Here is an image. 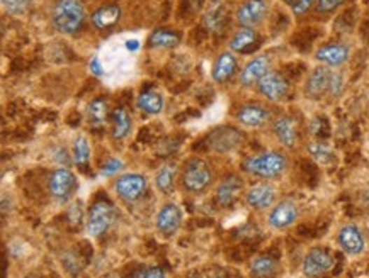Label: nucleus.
I'll return each mask as SVG.
<instances>
[{
    "mask_svg": "<svg viewBox=\"0 0 369 278\" xmlns=\"http://www.w3.org/2000/svg\"><path fill=\"white\" fill-rule=\"evenodd\" d=\"M244 192V178L237 173H228L216 186V204L220 207H232Z\"/></svg>",
    "mask_w": 369,
    "mask_h": 278,
    "instance_id": "14",
    "label": "nucleus"
},
{
    "mask_svg": "<svg viewBox=\"0 0 369 278\" xmlns=\"http://www.w3.org/2000/svg\"><path fill=\"white\" fill-rule=\"evenodd\" d=\"M272 134L284 148H295L298 142V122L291 116H277L271 122Z\"/></svg>",
    "mask_w": 369,
    "mask_h": 278,
    "instance_id": "19",
    "label": "nucleus"
},
{
    "mask_svg": "<svg viewBox=\"0 0 369 278\" xmlns=\"http://www.w3.org/2000/svg\"><path fill=\"white\" fill-rule=\"evenodd\" d=\"M2 7L12 15H21L29 9V0H2Z\"/></svg>",
    "mask_w": 369,
    "mask_h": 278,
    "instance_id": "33",
    "label": "nucleus"
},
{
    "mask_svg": "<svg viewBox=\"0 0 369 278\" xmlns=\"http://www.w3.org/2000/svg\"><path fill=\"white\" fill-rule=\"evenodd\" d=\"M62 265L63 268L67 270V272L71 273V275H77V273H81L82 270V263L78 261V258L74 255V253H65V255H62Z\"/></svg>",
    "mask_w": 369,
    "mask_h": 278,
    "instance_id": "36",
    "label": "nucleus"
},
{
    "mask_svg": "<svg viewBox=\"0 0 369 278\" xmlns=\"http://www.w3.org/2000/svg\"><path fill=\"white\" fill-rule=\"evenodd\" d=\"M335 265V260L330 253L325 248H312L307 253V256L303 258V263H301V272L307 278H319L325 273H328Z\"/></svg>",
    "mask_w": 369,
    "mask_h": 278,
    "instance_id": "8",
    "label": "nucleus"
},
{
    "mask_svg": "<svg viewBox=\"0 0 369 278\" xmlns=\"http://www.w3.org/2000/svg\"><path fill=\"white\" fill-rule=\"evenodd\" d=\"M300 217V207L293 200L276 202L267 214V224L276 231H284V229L295 226Z\"/></svg>",
    "mask_w": 369,
    "mask_h": 278,
    "instance_id": "9",
    "label": "nucleus"
},
{
    "mask_svg": "<svg viewBox=\"0 0 369 278\" xmlns=\"http://www.w3.org/2000/svg\"><path fill=\"white\" fill-rule=\"evenodd\" d=\"M55 151H57V153H55V160H57L60 165H63V166H67V168H69L70 163L74 161V156H70V153L67 151V148H62V146H58V148Z\"/></svg>",
    "mask_w": 369,
    "mask_h": 278,
    "instance_id": "39",
    "label": "nucleus"
},
{
    "mask_svg": "<svg viewBox=\"0 0 369 278\" xmlns=\"http://www.w3.org/2000/svg\"><path fill=\"white\" fill-rule=\"evenodd\" d=\"M182 226V210L177 204H165L164 207L157 212V217H155V228L157 231L165 237H172L176 236Z\"/></svg>",
    "mask_w": 369,
    "mask_h": 278,
    "instance_id": "13",
    "label": "nucleus"
},
{
    "mask_svg": "<svg viewBox=\"0 0 369 278\" xmlns=\"http://www.w3.org/2000/svg\"><path fill=\"white\" fill-rule=\"evenodd\" d=\"M89 68L95 75V77H102V75H104V66L101 65V59H99V57H94L92 59H90Z\"/></svg>",
    "mask_w": 369,
    "mask_h": 278,
    "instance_id": "40",
    "label": "nucleus"
},
{
    "mask_svg": "<svg viewBox=\"0 0 369 278\" xmlns=\"http://www.w3.org/2000/svg\"><path fill=\"white\" fill-rule=\"evenodd\" d=\"M27 278H36V277H27Z\"/></svg>",
    "mask_w": 369,
    "mask_h": 278,
    "instance_id": "44",
    "label": "nucleus"
},
{
    "mask_svg": "<svg viewBox=\"0 0 369 278\" xmlns=\"http://www.w3.org/2000/svg\"><path fill=\"white\" fill-rule=\"evenodd\" d=\"M69 214H70V222L71 224H75V222H81L82 219V209H81V204H74L69 209Z\"/></svg>",
    "mask_w": 369,
    "mask_h": 278,
    "instance_id": "41",
    "label": "nucleus"
},
{
    "mask_svg": "<svg viewBox=\"0 0 369 278\" xmlns=\"http://www.w3.org/2000/svg\"><path fill=\"white\" fill-rule=\"evenodd\" d=\"M226 21V12L225 6L221 0H214L209 6V9L206 10L204 17H202V26L209 31V33H221Z\"/></svg>",
    "mask_w": 369,
    "mask_h": 278,
    "instance_id": "26",
    "label": "nucleus"
},
{
    "mask_svg": "<svg viewBox=\"0 0 369 278\" xmlns=\"http://www.w3.org/2000/svg\"><path fill=\"white\" fill-rule=\"evenodd\" d=\"M271 66L272 61L267 54H259V57L252 58L240 71V85L242 87L257 85V83H259L269 71H272Z\"/></svg>",
    "mask_w": 369,
    "mask_h": 278,
    "instance_id": "17",
    "label": "nucleus"
},
{
    "mask_svg": "<svg viewBox=\"0 0 369 278\" xmlns=\"http://www.w3.org/2000/svg\"><path fill=\"white\" fill-rule=\"evenodd\" d=\"M289 160L283 151L271 149L250 154L242 161V172L260 180H276L288 172Z\"/></svg>",
    "mask_w": 369,
    "mask_h": 278,
    "instance_id": "1",
    "label": "nucleus"
},
{
    "mask_svg": "<svg viewBox=\"0 0 369 278\" xmlns=\"http://www.w3.org/2000/svg\"><path fill=\"white\" fill-rule=\"evenodd\" d=\"M116 219V210L114 205L107 200H97L87 212L85 219V233L90 237H99L107 233V229L113 226Z\"/></svg>",
    "mask_w": 369,
    "mask_h": 278,
    "instance_id": "4",
    "label": "nucleus"
},
{
    "mask_svg": "<svg viewBox=\"0 0 369 278\" xmlns=\"http://www.w3.org/2000/svg\"><path fill=\"white\" fill-rule=\"evenodd\" d=\"M213 182V172L208 161L202 158H189L181 172V184L189 193H202L209 189Z\"/></svg>",
    "mask_w": 369,
    "mask_h": 278,
    "instance_id": "3",
    "label": "nucleus"
},
{
    "mask_svg": "<svg viewBox=\"0 0 369 278\" xmlns=\"http://www.w3.org/2000/svg\"><path fill=\"white\" fill-rule=\"evenodd\" d=\"M269 6L265 0H245L242 6L237 9L235 19L240 24V27H249V29H256L259 24L264 22L267 17Z\"/></svg>",
    "mask_w": 369,
    "mask_h": 278,
    "instance_id": "10",
    "label": "nucleus"
},
{
    "mask_svg": "<svg viewBox=\"0 0 369 278\" xmlns=\"http://www.w3.org/2000/svg\"><path fill=\"white\" fill-rule=\"evenodd\" d=\"M235 73H237L235 54L230 53V51H225V53H221L220 57L216 58V61H214L211 71L213 80L216 83H225L228 82Z\"/></svg>",
    "mask_w": 369,
    "mask_h": 278,
    "instance_id": "22",
    "label": "nucleus"
},
{
    "mask_svg": "<svg viewBox=\"0 0 369 278\" xmlns=\"http://www.w3.org/2000/svg\"><path fill=\"white\" fill-rule=\"evenodd\" d=\"M259 41V34L256 29H249V27H240L233 38L230 39V51L233 53H249L253 46Z\"/></svg>",
    "mask_w": 369,
    "mask_h": 278,
    "instance_id": "25",
    "label": "nucleus"
},
{
    "mask_svg": "<svg viewBox=\"0 0 369 278\" xmlns=\"http://www.w3.org/2000/svg\"><path fill=\"white\" fill-rule=\"evenodd\" d=\"M71 156H74V163L81 170H85L89 166L90 161V146L85 136L75 138L74 149H71Z\"/></svg>",
    "mask_w": 369,
    "mask_h": 278,
    "instance_id": "32",
    "label": "nucleus"
},
{
    "mask_svg": "<svg viewBox=\"0 0 369 278\" xmlns=\"http://www.w3.org/2000/svg\"><path fill=\"white\" fill-rule=\"evenodd\" d=\"M179 43H181V36H179L176 31L172 29H165V27H160V29H155L152 34L148 36V46L150 47H176Z\"/></svg>",
    "mask_w": 369,
    "mask_h": 278,
    "instance_id": "30",
    "label": "nucleus"
},
{
    "mask_svg": "<svg viewBox=\"0 0 369 278\" xmlns=\"http://www.w3.org/2000/svg\"><path fill=\"white\" fill-rule=\"evenodd\" d=\"M337 243L340 249L349 256H359L366 249L364 234L356 224H345L337 234Z\"/></svg>",
    "mask_w": 369,
    "mask_h": 278,
    "instance_id": "15",
    "label": "nucleus"
},
{
    "mask_svg": "<svg viewBox=\"0 0 369 278\" xmlns=\"http://www.w3.org/2000/svg\"><path fill=\"white\" fill-rule=\"evenodd\" d=\"M146 189H148V180L145 175L141 173H126L121 175L116 182H114V192L121 200L137 202L145 196Z\"/></svg>",
    "mask_w": 369,
    "mask_h": 278,
    "instance_id": "7",
    "label": "nucleus"
},
{
    "mask_svg": "<svg viewBox=\"0 0 369 278\" xmlns=\"http://www.w3.org/2000/svg\"><path fill=\"white\" fill-rule=\"evenodd\" d=\"M344 90V75L340 71H332L330 83H328V95L330 97H339Z\"/></svg>",
    "mask_w": 369,
    "mask_h": 278,
    "instance_id": "35",
    "label": "nucleus"
},
{
    "mask_svg": "<svg viewBox=\"0 0 369 278\" xmlns=\"http://www.w3.org/2000/svg\"><path fill=\"white\" fill-rule=\"evenodd\" d=\"M257 90L264 98H267L272 104L283 102L289 94V83L277 71H269L262 80L257 83Z\"/></svg>",
    "mask_w": 369,
    "mask_h": 278,
    "instance_id": "11",
    "label": "nucleus"
},
{
    "mask_svg": "<svg viewBox=\"0 0 369 278\" xmlns=\"http://www.w3.org/2000/svg\"><path fill=\"white\" fill-rule=\"evenodd\" d=\"M179 175V166L177 163L169 161L165 165H162L160 168L155 173V186H157L158 192H162L164 196H170L174 192V186H176V180Z\"/></svg>",
    "mask_w": 369,
    "mask_h": 278,
    "instance_id": "21",
    "label": "nucleus"
},
{
    "mask_svg": "<svg viewBox=\"0 0 369 278\" xmlns=\"http://www.w3.org/2000/svg\"><path fill=\"white\" fill-rule=\"evenodd\" d=\"M113 116V139H125L131 129V116L126 107H116L111 112Z\"/></svg>",
    "mask_w": 369,
    "mask_h": 278,
    "instance_id": "29",
    "label": "nucleus"
},
{
    "mask_svg": "<svg viewBox=\"0 0 369 278\" xmlns=\"http://www.w3.org/2000/svg\"><path fill=\"white\" fill-rule=\"evenodd\" d=\"M307 151L309 156L321 166H332L337 163L335 151L321 141H309L307 145Z\"/></svg>",
    "mask_w": 369,
    "mask_h": 278,
    "instance_id": "27",
    "label": "nucleus"
},
{
    "mask_svg": "<svg viewBox=\"0 0 369 278\" xmlns=\"http://www.w3.org/2000/svg\"><path fill=\"white\" fill-rule=\"evenodd\" d=\"M237 121L245 128H264L272 122V112L262 104H244L237 110Z\"/></svg>",
    "mask_w": 369,
    "mask_h": 278,
    "instance_id": "16",
    "label": "nucleus"
},
{
    "mask_svg": "<svg viewBox=\"0 0 369 278\" xmlns=\"http://www.w3.org/2000/svg\"><path fill=\"white\" fill-rule=\"evenodd\" d=\"M143 278H167V277H165V272L160 267H152L146 270Z\"/></svg>",
    "mask_w": 369,
    "mask_h": 278,
    "instance_id": "42",
    "label": "nucleus"
},
{
    "mask_svg": "<svg viewBox=\"0 0 369 278\" xmlns=\"http://www.w3.org/2000/svg\"><path fill=\"white\" fill-rule=\"evenodd\" d=\"M342 2L344 0H316L315 7L316 10L321 12V14H328V12L335 10Z\"/></svg>",
    "mask_w": 369,
    "mask_h": 278,
    "instance_id": "38",
    "label": "nucleus"
},
{
    "mask_svg": "<svg viewBox=\"0 0 369 278\" xmlns=\"http://www.w3.org/2000/svg\"><path fill=\"white\" fill-rule=\"evenodd\" d=\"M277 190L269 182H259L244 193L245 204L253 210H267L276 204Z\"/></svg>",
    "mask_w": 369,
    "mask_h": 278,
    "instance_id": "12",
    "label": "nucleus"
},
{
    "mask_svg": "<svg viewBox=\"0 0 369 278\" xmlns=\"http://www.w3.org/2000/svg\"><path fill=\"white\" fill-rule=\"evenodd\" d=\"M206 142H208L209 149H213L214 153L228 154L244 142V134L237 128H233V126H218L208 134Z\"/></svg>",
    "mask_w": 369,
    "mask_h": 278,
    "instance_id": "6",
    "label": "nucleus"
},
{
    "mask_svg": "<svg viewBox=\"0 0 369 278\" xmlns=\"http://www.w3.org/2000/svg\"><path fill=\"white\" fill-rule=\"evenodd\" d=\"M123 166H125V161H123L121 158H109V160L101 166V172L99 173H101L102 177H113V175L121 172Z\"/></svg>",
    "mask_w": 369,
    "mask_h": 278,
    "instance_id": "34",
    "label": "nucleus"
},
{
    "mask_svg": "<svg viewBox=\"0 0 369 278\" xmlns=\"http://www.w3.org/2000/svg\"><path fill=\"white\" fill-rule=\"evenodd\" d=\"M77 189V177L67 166H60V168H55L50 173V178H48V192H50V196L58 204H67L74 197Z\"/></svg>",
    "mask_w": 369,
    "mask_h": 278,
    "instance_id": "5",
    "label": "nucleus"
},
{
    "mask_svg": "<svg viewBox=\"0 0 369 278\" xmlns=\"http://www.w3.org/2000/svg\"><path fill=\"white\" fill-rule=\"evenodd\" d=\"M121 14V7L118 3H109V6L99 7L97 10H94V14L90 15V21L97 29H111L119 22Z\"/></svg>",
    "mask_w": 369,
    "mask_h": 278,
    "instance_id": "23",
    "label": "nucleus"
},
{
    "mask_svg": "<svg viewBox=\"0 0 369 278\" xmlns=\"http://www.w3.org/2000/svg\"><path fill=\"white\" fill-rule=\"evenodd\" d=\"M349 57H351V50L342 43H328V45L320 46L315 51L316 61L321 63L323 66H328V68L342 66L344 63H347Z\"/></svg>",
    "mask_w": 369,
    "mask_h": 278,
    "instance_id": "18",
    "label": "nucleus"
},
{
    "mask_svg": "<svg viewBox=\"0 0 369 278\" xmlns=\"http://www.w3.org/2000/svg\"><path fill=\"white\" fill-rule=\"evenodd\" d=\"M164 97L162 94L155 92V90H148V92H143L140 97H138L137 105L138 109L143 110V112L150 114V116H157L164 110Z\"/></svg>",
    "mask_w": 369,
    "mask_h": 278,
    "instance_id": "28",
    "label": "nucleus"
},
{
    "mask_svg": "<svg viewBox=\"0 0 369 278\" xmlns=\"http://www.w3.org/2000/svg\"><path fill=\"white\" fill-rule=\"evenodd\" d=\"M85 21V9L81 0H57L53 7V26L62 34H75Z\"/></svg>",
    "mask_w": 369,
    "mask_h": 278,
    "instance_id": "2",
    "label": "nucleus"
},
{
    "mask_svg": "<svg viewBox=\"0 0 369 278\" xmlns=\"http://www.w3.org/2000/svg\"><path fill=\"white\" fill-rule=\"evenodd\" d=\"M109 117V102L106 98L97 97L87 105V121L92 126H101Z\"/></svg>",
    "mask_w": 369,
    "mask_h": 278,
    "instance_id": "31",
    "label": "nucleus"
},
{
    "mask_svg": "<svg viewBox=\"0 0 369 278\" xmlns=\"http://www.w3.org/2000/svg\"><path fill=\"white\" fill-rule=\"evenodd\" d=\"M289 6V9L293 10L295 15H303L312 9L313 3H316V0H284Z\"/></svg>",
    "mask_w": 369,
    "mask_h": 278,
    "instance_id": "37",
    "label": "nucleus"
},
{
    "mask_svg": "<svg viewBox=\"0 0 369 278\" xmlns=\"http://www.w3.org/2000/svg\"><path fill=\"white\" fill-rule=\"evenodd\" d=\"M249 270L253 278H272L279 270V263L271 255H257L250 260Z\"/></svg>",
    "mask_w": 369,
    "mask_h": 278,
    "instance_id": "24",
    "label": "nucleus"
},
{
    "mask_svg": "<svg viewBox=\"0 0 369 278\" xmlns=\"http://www.w3.org/2000/svg\"><path fill=\"white\" fill-rule=\"evenodd\" d=\"M330 75L332 71L328 70V66H316V68L309 73L307 85H305V94H307V97L313 98V101H319L325 94H328Z\"/></svg>",
    "mask_w": 369,
    "mask_h": 278,
    "instance_id": "20",
    "label": "nucleus"
},
{
    "mask_svg": "<svg viewBox=\"0 0 369 278\" xmlns=\"http://www.w3.org/2000/svg\"><path fill=\"white\" fill-rule=\"evenodd\" d=\"M126 47H128L130 51H137L138 47H140V41H138V39H133V41H128V43H126Z\"/></svg>",
    "mask_w": 369,
    "mask_h": 278,
    "instance_id": "43",
    "label": "nucleus"
}]
</instances>
